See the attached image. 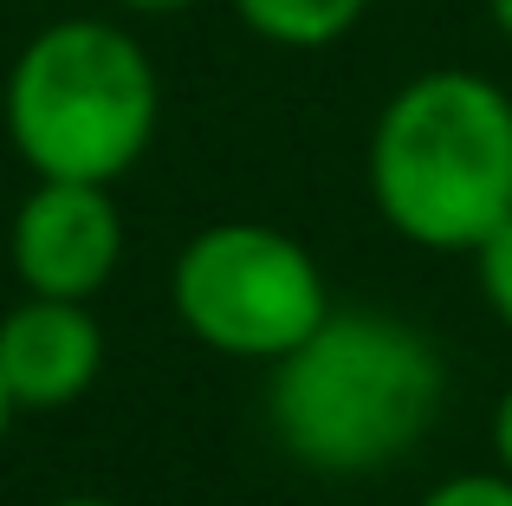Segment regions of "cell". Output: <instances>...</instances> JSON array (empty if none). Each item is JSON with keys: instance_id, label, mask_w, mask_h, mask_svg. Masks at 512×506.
<instances>
[{"instance_id": "6da1fadb", "label": "cell", "mask_w": 512, "mask_h": 506, "mask_svg": "<svg viewBox=\"0 0 512 506\" xmlns=\"http://www.w3.org/2000/svg\"><path fill=\"white\" fill-rule=\"evenodd\" d=\"M448 403L435 338L389 312H331L299 351L273 364L266 422L312 474L396 468Z\"/></svg>"}, {"instance_id": "7a4b0ae2", "label": "cell", "mask_w": 512, "mask_h": 506, "mask_svg": "<svg viewBox=\"0 0 512 506\" xmlns=\"http://www.w3.org/2000/svg\"><path fill=\"white\" fill-rule=\"evenodd\" d=\"M370 202L409 247L474 253L512 215V98L461 65L409 78L370 130Z\"/></svg>"}, {"instance_id": "3957f363", "label": "cell", "mask_w": 512, "mask_h": 506, "mask_svg": "<svg viewBox=\"0 0 512 506\" xmlns=\"http://www.w3.org/2000/svg\"><path fill=\"white\" fill-rule=\"evenodd\" d=\"M0 117L33 176L111 189L150 150L163 117V78L124 26L52 20L13 59Z\"/></svg>"}, {"instance_id": "277c9868", "label": "cell", "mask_w": 512, "mask_h": 506, "mask_svg": "<svg viewBox=\"0 0 512 506\" xmlns=\"http://www.w3.org/2000/svg\"><path fill=\"white\" fill-rule=\"evenodd\" d=\"M188 338L240 364H279L331 318L318 260L266 221H214L175 253L169 279Z\"/></svg>"}, {"instance_id": "5b68a950", "label": "cell", "mask_w": 512, "mask_h": 506, "mask_svg": "<svg viewBox=\"0 0 512 506\" xmlns=\"http://www.w3.org/2000/svg\"><path fill=\"white\" fill-rule=\"evenodd\" d=\"M13 273L39 299H78L91 305L111 286L124 260V215L104 182H33V195L13 215Z\"/></svg>"}, {"instance_id": "8992f818", "label": "cell", "mask_w": 512, "mask_h": 506, "mask_svg": "<svg viewBox=\"0 0 512 506\" xmlns=\"http://www.w3.org/2000/svg\"><path fill=\"white\" fill-rule=\"evenodd\" d=\"M104 370V331L91 305L26 292L0 318V383L13 409H72Z\"/></svg>"}, {"instance_id": "52a82bcc", "label": "cell", "mask_w": 512, "mask_h": 506, "mask_svg": "<svg viewBox=\"0 0 512 506\" xmlns=\"http://www.w3.org/2000/svg\"><path fill=\"white\" fill-rule=\"evenodd\" d=\"M234 13L266 46L318 52V46H331V39H344L350 26L370 13V0H234Z\"/></svg>"}, {"instance_id": "ba28073f", "label": "cell", "mask_w": 512, "mask_h": 506, "mask_svg": "<svg viewBox=\"0 0 512 506\" xmlns=\"http://www.w3.org/2000/svg\"><path fill=\"white\" fill-rule=\"evenodd\" d=\"M474 266H480V292H487L493 318H500V325L512 331V215L474 247Z\"/></svg>"}, {"instance_id": "9c48e42d", "label": "cell", "mask_w": 512, "mask_h": 506, "mask_svg": "<svg viewBox=\"0 0 512 506\" xmlns=\"http://www.w3.org/2000/svg\"><path fill=\"white\" fill-rule=\"evenodd\" d=\"M415 506H512V474L506 468H474V474H448L441 487H428Z\"/></svg>"}, {"instance_id": "30bf717a", "label": "cell", "mask_w": 512, "mask_h": 506, "mask_svg": "<svg viewBox=\"0 0 512 506\" xmlns=\"http://www.w3.org/2000/svg\"><path fill=\"white\" fill-rule=\"evenodd\" d=\"M493 455H500V468L512 474V390L500 396V409H493Z\"/></svg>"}, {"instance_id": "8fae6325", "label": "cell", "mask_w": 512, "mask_h": 506, "mask_svg": "<svg viewBox=\"0 0 512 506\" xmlns=\"http://www.w3.org/2000/svg\"><path fill=\"white\" fill-rule=\"evenodd\" d=\"M130 13H188L195 0H124Z\"/></svg>"}, {"instance_id": "7c38bea8", "label": "cell", "mask_w": 512, "mask_h": 506, "mask_svg": "<svg viewBox=\"0 0 512 506\" xmlns=\"http://www.w3.org/2000/svg\"><path fill=\"white\" fill-rule=\"evenodd\" d=\"M52 506H124V500H111V494H65V500H52Z\"/></svg>"}, {"instance_id": "4fadbf2b", "label": "cell", "mask_w": 512, "mask_h": 506, "mask_svg": "<svg viewBox=\"0 0 512 506\" xmlns=\"http://www.w3.org/2000/svg\"><path fill=\"white\" fill-rule=\"evenodd\" d=\"M487 13H493V26L512 39V0H487Z\"/></svg>"}, {"instance_id": "5bb4252c", "label": "cell", "mask_w": 512, "mask_h": 506, "mask_svg": "<svg viewBox=\"0 0 512 506\" xmlns=\"http://www.w3.org/2000/svg\"><path fill=\"white\" fill-rule=\"evenodd\" d=\"M13 416H20V409H13V396H7V383H0V442H7V429H13Z\"/></svg>"}]
</instances>
